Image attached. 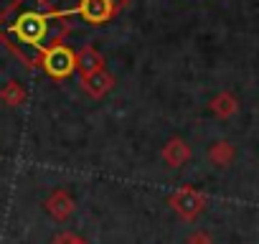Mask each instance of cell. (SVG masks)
Segmentation results:
<instances>
[{
    "label": "cell",
    "instance_id": "3957f363",
    "mask_svg": "<svg viewBox=\"0 0 259 244\" xmlns=\"http://www.w3.org/2000/svg\"><path fill=\"white\" fill-rule=\"evenodd\" d=\"M79 16L89 23H102L112 16V0H81Z\"/></svg>",
    "mask_w": 259,
    "mask_h": 244
},
{
    "label": "cell",
    "instance_id": "7a4b0ae2",
    "mask_svg": "<svg viewBox=\"0 0 259 244\" xmlns=\"http://www.w3.org/2000/svg\"><path fill=\"white\" fill-rule=\"evenodd\" d=\"M44 66L51 76H69L76 66V56L66 46H51L44 56Z\"/></svg>",
    "mask_w": 259,
    "mask_h": 244
},
{
    "label": "cell",
    "instance_id": "277c9868",
    "mask_svg": "<svg viewBox=\"0 0 259 244\" xmlns=\"http://www.w3.org/2000/svg\"><path fill=\"white\" fill-rule=\"evenodd\" d=\"M173 206H176L181 214H186V216H193V214L201 209V198H198L193 191H181V193L173 198Z\"/></svg>",
    "mask_w": 259,
    "mask_h": 244
},
{
    "label": "cell",
    "instance_id": "8992f818",
    "mask_svg": "<svg viewBox=\"0 0 259 244\" xmlns=\"http://www.w3.org/2000/svg\"><path fill=\"white\" fill-rule=\"evenodd\" d=\"M87 87H89L94 94H102V92L109 87V76H104V74H89V76H87Z\"/></svg>",
    "mask_w": 259,
    "mask_h": 244
},
{
    "label": "cell",
    "instance_id": "9c48e42d",
    "mask_svg": "<svg viewBox=\"0 0 259 244\" xmlns=\"http://www.w3.org/2000/svg\"><path fill=\"white\" fill-rule=\"evenodd\" d=\"M191 241H193V244H208V239H206L203 234H201V236H193Z\"/></svg>",
    "mask_w": 259,
    "mask_h": 244
},
{
    "label": "cell",
    "instance_id": "52a82bcc",
    "mask_svg": "<svg viewBox=\"0 0 259 244\" xmlns=\"http://www.w3.org/2000/svg\"><path fill=\"white\" fill-rule=\"evenodd\" d=\"M79 64L84 66V71H87V74H94V69L99 66V56H97V54H94L92 49H87V51L81 54V59H79Z\"/></svg>",
    "mask_w": 259,
    "mask_h": 244
},
{
    "label": "cell",
    "instance_id": "6da1fadb",
    "mask_svg": "<svg viewBox=\"0 0 259 244\" xmlns=\"http://www.w3.org/2000/svg\"><path fill=\"white\" fill-rule=\"evenodd\" d=\"M61 21L56 16H49L38 8H31V11H23L13 26H11V36L23 46L28 49V56H46V51L51 49V41H56L61 36Z\"/></svg>",
    "mask_w": 259,
    "mask_h": 244
},
{
    "label": "cell",
    "instance_id": "5b68a950",
    "mask_svg": "<svg viewBox=\"0 0 259 244\" xmlns=\"http://www.w3.org/2000/svg\"><path fill=\"white\" fill-rule=\"evenodd\" d=\"M49 209H51V211H54V214L61 219V216H66V214L71 211V201H69L64 193H56V196L49 201Z\"/></svg>",
    "mask_w": 259,
    "mask_h": 244
},
{
    "label": "cell",
    "instance_id": "ba28073f",
    "mask_svg": "<svg viewBox=\"0 0 259 244\" xmlns=\"http://www.w3.org/2000/svg\"><path fill=\"white\" fill-rule=\"evenodd\" d=\"M234 99L229 97V94H221V97H216V102H213V109L219 112V114H231L234 112Z\"/></svg>",
    "mask_w": 259,
    "mask_h": 244
}]
</instances>
